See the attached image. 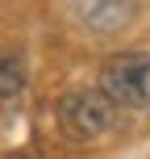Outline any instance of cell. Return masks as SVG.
Wrapping results in <instances>:
<instances>
[{
  "label": "cell",
  "instance_id": "cell-4",
  "mask_svg": "<svg viewBox=\"0 0 150 159\" xmlns=\"http://www.w3.org/2000/svg\"><path fill=\"white\" fill-rule=\"evenodd\" d=\"M21 92H25V59L21 55H8L4 67H0V101H4V117H13Z\"/></svg>",
  "mask_w": 150,
  "mask_h": 159
},
{
  "label": "cell",
  "instance_id": "cell-3",
  "mask_svg": "<svg viewBox=\"0 0 150 159\" xmlns=\"http://www.w3.org/2000/svg\"><path fill=\"white\" fill-rule=\"evenodd\" d=\"M134 13H138L134 0H84V4H79V21H84L88 30H96V34L125 30V25L134 21Z\"/></svg>",
  "mask_w": 150,
  "mask_h": 159
},
{
  "label": "cell",
  "instance_id": "cell-1",
  "mask_svg": "<svg viewBox=\"0 0 150 159\" xmlns=\"http://www.w3.org/2000/svg\"><path fill=\"white\" fill-rule=\"evenodd\" d=\"M121 105L104 88H75L58 101V126L71 143H96L113 130Z\"/></svg>",
  "mask_w": 150,
  "mask_h": 159
},
{
  "label": "cell",
  "instance_id": "cell-2",
  "mask_svg": "<svg viewBox=\"0 0 150 159\" xmlns=\"http://www.w3.org/2000/svg\"><path fill=\"white\" fill-rule=\"evenodd\" d=\"M100 88L121 109H150V55L146 50L113 55L100 71Z\"/></svg>",
  "mask_w": 150,
  "mask_h": 159
}]
</instances>
